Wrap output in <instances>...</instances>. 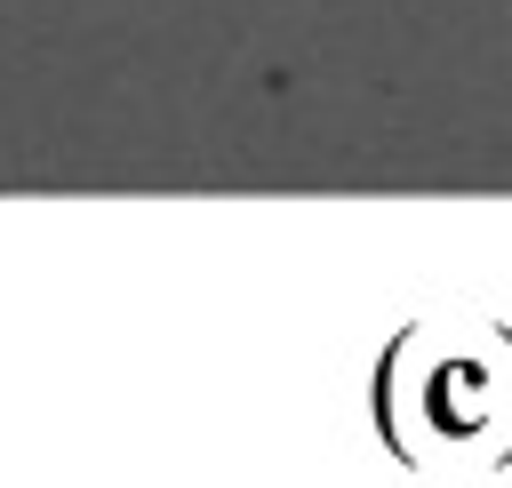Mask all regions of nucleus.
<instances>
[{"mask_svg":"<svg viewBox=\"0 0 512 488\" xmlns=\"http://www.w3.org/2000/svg\"><path fill=\"white\" fill-rule=\"evenodd\" d=\"M376 424L416 472L512 464V336L496 320H416L376 368Z\"/></svg>","mask_w":512,"mask_h":488,"instance_id":"1","label":"nucleus"}]
</instances>
